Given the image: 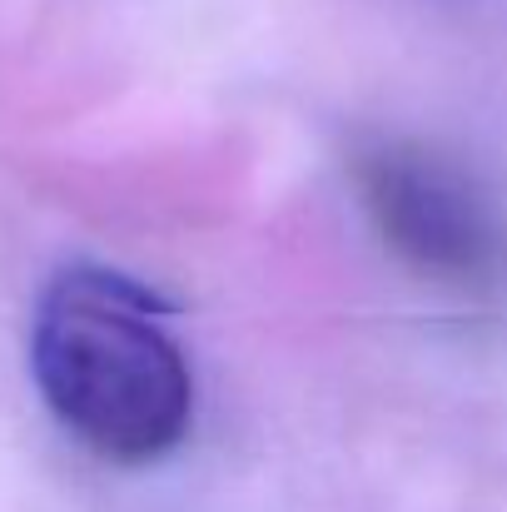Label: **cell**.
Wrapping results in <instances>:
<instances>
[{
  "label": "cell",
  "instance_id": "2",
  "mask_svg": "<svg viewBox=\"0 0 507 512\" xmlns=\"http://www.w3.org/2000/svg\"><path fill=\"white\" fill-rule=\"evenodd\" d=\"M358 194L383 244L433 284L488 289L503 274V229L483 189L418 145H373Z\"/></svg>",
  "mask_w": 507,
  "mask_h": 512
},
{
  "label": "cell",
  "instance_id": "1",
  "mask_svg": "<svg viewBox=\"0 0 507 512\" xmlns=\"http://www.w3.org/2000/svg\"><path fill=\"white\" fill-rule=\"evenodd\" d=\"M30 368L50 413L110 463L165 458L194 413L169 304L100 264L50 279L30 324Z\"/></svg>",
  "mask_w": 507,
  "mask_h": 512
}]
</instances>
